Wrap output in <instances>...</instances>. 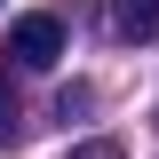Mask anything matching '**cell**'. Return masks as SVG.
<instances>
[{"label":"cell","mask_w":159,"mask_h":159,"mask_svg":"<svg viewBox=\"0 0 159 159\" xmlns=\"http://www.w3.org/2000/svg\"><path fill=\"white\" fill-rule=\"evenodd\" d=\"M8 56L32 64V72H48V64L64 56V16H48V8H40V16H16L8 24Z\"/></svg>","instance_id":"6da1fadb"},{"label":"cell","mask_w":159,"mask_h":159,"mask_svg":"<svg viewBox=\"0 0 159 159\" xmlns=\"http://www.w3.org/2000/svg\"><path fill=\"white\" fill-rule=\"evenodd\" d=\"M111 32L119 40H159V0H111Z\"/></svg>","instance_id":"7a4b0ae2"},{"label":"cell","mask_w":159,"mask_h":159,"mask_svg":"<svg viewBox=\"0 0 159 159\" xmlns=\"http://www.w3.org/2000/svg\"><path fill=\"white\" fill-rule=\"evenodd\" d=\"M16 127L24 119H16V96H8V72H0V143H16Z\"/></svg>","instance_id":"3957f363"},{"label":"cell","mask_w":159,"mask_h":159,"mask_svg":"<svg viewBox=\"0 0 159 159\" xmlns=\"http://www.w3.org/2000/svg\"><path fill=\"white\" fill-rule=\"evenodd\" d=\"M64 159H127L119 143H80V151H64Z\"/></svg>","instance_id":"277c9868"}]
</instances>
